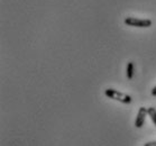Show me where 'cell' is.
I'll list each match as a JSON object with an SVG mask.
<instances>
[{
	"label": "cell",
	"mask_w": 156,
	"mask_h": 146,
	"mask_svg": "<svg viewBox=\"0 0 156 146\" xmlns=\"http://www.w3.org/2000/svg\"><path fill=\"white\" fill-rule=\"evenodd\" d=\"M105 94H106L109 99H114L116 101H119L121 103H125V105H128V103L131 102V97L126 94V93L119 92L115 89H107L105 90Z\"/></svg>",
	"instance_id": "cell-1"
},
{
	"label": "cell",
	"mask_w": 156,
	"mask_h": 146,
	"mask_svg": "<svg viewBox=\"0 0 156 146\" xmlns=\"http://www.w3.org/2000/svg\"><path fill=\"white\" fill-rule=\"evenodd\" d=\"M148 115V109L145 107H140L138 110V114H137V117H136L135 120V127L137 128H142L144 124H145L146 117Z\"/></svg>",
	"instance_id": "cell-3"
},
{
	"label": "cell",
	"mask_w": 156,
	"mask_h": 146,
	"mask_svg": "<svg viewBox=\"0 0 156 146\" xmlns=\"http://www.w3.org/2000/svg\"><path fill=\"white\" fill-rule=\"evenodd\" d=\"M144 146H156V141H154V142H148L146 143Z\"/></svg>",
	"instance_id": "cell-6"
},
{
	"label": "cell",
	"mask_w": 156,
	"mask_h": 146,
	"mask_svg": "<svg viewBox=\"0 0 156 146\" xmlns=\"http://www.w3.org/2000/svg\"><path fill=\"white\" fill-rule=\"evenodd\" d=\"M148 116L151 117V119H152V121L154 123V125L156 126V109L155 108H148Z\"/></svg>",
	"instance_id": "cell-5"
},
{
	"label": "cell",
	"mask_w": 156,
	"mask_h": 146,
	"mask_svg": "<svg viewBox=\"0 0 156 146\" xmlns=\"http://www.w3.org/2000/svg\"><path fill=\"white\" fill-rule=\"evenodd\" d=\"M124 23L127 26L139 27V28H147V27L152 26V20L151 19H142V18H136V17L125 18Z\"/></svg>",
	"instance_id": "cell-2"
},
{
	"label": "cell",
	"mask_w": 156,
	"mask_h": 146,
	"mask_svg": "<svg viewBox=\"0 0 156 146\" xmlns=\"http://www.w3.org/2000/svg\"><path fill=\"white\" fill-rule=\"evenodd\" d=\"M126 72H127V78L133 79V77H134V63H133V62H129L127 64V70H126Z\"/></svg>",
	"instance_id": "cell-4"
},
{
	"label": "cell",
	"mask_w": 156,
	"mask_h": 146,
	"mask_svg": "<svg viewBox=\"0 0 156 146\" xmlns=\"http://www.w3.org/2000/svg\"><path fill=\"white\" fill-rule=\"evenodd\" d=\"M152 96H154V97H156V86L154 87L152 89Z\"/></svg>",
	"instance_id": "cell-7"
}]
</instances>
